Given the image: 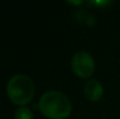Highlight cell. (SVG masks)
<instances>
[{
	"label": "cell",
	"instance_id": "cell-1",
	"mask_svg": "<svg viewBox=\"0 0 120 119\" xmlns=\"http://www.w3.org/2000/svg\"><path fill=\"white\" fill-rule=\"evenodd\" d=\"M41 112L50 119H65L71 113V103L61 91L51 90L45 92L39 103Z\"/></svg>",
	"mask_w": 120,
	"mask_h": 119
},
{
	"label": "cell",
	"instance_id": "cell-2",
	"mask_svg": "<svg viewBox=\"0 0 120 119\" xmlns=\"http://www.w3.org/2000/svg\"><path fill=\"white\" fill-rule=\"evenodd\" d=\"M35 92V86L30 77L26 75H15L7 84V95L12 103L16 105L28 104Z\"/></svg>",
	"mask_w": 120,
	"mask_h": 119
},
{
	"label": "cell",
	"instance_id": "cell-3",
	"mask_svg": "<svg viewBox=\"0 0 120 119\" xmlns=\"http://www.w3.org/2000/svg\"><path fill=\"white\" fill-rule=\"evenodd\" d=\"M71 67L74 73L80 78L90 77L96 69L93 57L86 51H78L74 55L71 60Z\"/></svg>",
	"mask_w": 120,
	"mask_h": 119
},
{
	"label": "cell",
	"instance_id": "cell-4",
	"mask_svg": "<svg viewBox=\"0 0 120 119\" xmlns=\"http://www.w3.org/2000/svg\"><path fill=\"white\" fill-rule=\"evenodd\" d=\"M104 89L97 79H90L84 86V95L90 102H97L103 97Z\"/></svg>",
	"mask_w": 120,
	"mask_h": 119
},
{
	"label": "cell",
	"instance_id": "cell-5",
	"mask_svg": "<svg viewBox=\"0 0 120 119\" xmlns=\"http://www.w3.org/2000/svg\"><path fill=\"white\" fill-rule=\"evenodd\" d=\"M33 117H34L33 112L30 111V109H28L26 106L18 109L14 115V119H33Z\"/></svg>",
	"mask_w": 120,
	"mask_h": 119
}]
</instances>
